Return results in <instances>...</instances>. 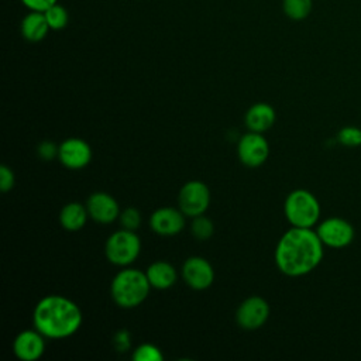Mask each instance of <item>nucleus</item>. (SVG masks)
<instances>
[{
    "label": "nucleus",
    "mask_w": 361,
    "mask_h": 361,
    "mask_svg": "<svg viewBox=\"0 0 361 361\" xmlns=\"http://www.w3.org/2000/svg\"><path fill=\"white\" fill-rule=\"evenodd\" d=\"M324 255V245L316 230L290 227L282 234L275 247V264L281 274L299 278L319 267Z\"/></svg>",
    "instance_id": "f257e3e1"
},
{
    "label": "nucleus",
    "mask_w": 361,
    "mask_h": 361,
    "mask_svg": "<svg viewBox=\"0 0 361 361\" xmlns=\"http://www.w3.org/2000/svg\"><path fill=\"white\" fill-rule=\"evenodd\" d=\"M82 310L71 299L62 295H48L38 300L34 307L32 322L47 338H66L73 336L82 326Z\"/></svg>",
    "instance_id": "f03ea898"
},
{
    "label": "nucleus",
    "mask_w": 361,
    "mask_h": 361,
    "mask_svg": "<svg viewBox=\"0 0 361 361\" xmlns=\"http://www.w3.org/2000/svg\"><path fill=\"white\" fill-rule=\"evenodd\" d=\"M151 283L147 274L137 268L124 267L118 271L110 283V295L113 302L123 309L140 306L148 296Z\"/></svg>",
    "instance_id": "7ed1b4c3"
},
{
    "label": "nucleus",
    "mask_w": 361,
    "mask_h": 361,
    "mask_svg": "<svg viewBox=\"0 0 361 361\" xmlns=\"http://www.w3.org/2000/svg\"><path fill=\"white\" fill-rule=\"evenodd\" d=\"M283 213L292 227L313 228L320 220L322 207L310 190L295 189L285 199Z\"/></svg>",
    "instance_id": "20e7f679"
},
{
    "label": "nucleus",
    "mask_w": 361,
    "mask_h": 361,
    "mask_svg": "<svg viewBox=\"0 0 361 361\" xmlns=\"http://www.w3.org/2000/svg\"><path fill=\"white\" fill-rule=\"evenodd\" d=\"M141 252V240L135 231L120 228L109 235L104 244L107 261L117 267L131 265Z\"/></svg>",
    "instance_id": "39448f33"
},
{
    "label": "nucleus",
    "mask_w": 361,
    "mask_h": 361,
    "mask_svg": "<svg viewBox=\"0 0 361 361\" xmlns=\"http://www.w3.org/2000/svg\"><path fill=\"white\" fill-rule=\"evenodd\" d=\"M316 233L324 247L341 250L348 247L354 237L355 230L353 224L343 217H327L317 223Z\"/></svg>",
    "instance_id": "423d86ee"
},
{
    "label": "nucleus",
    "mask_w": 361,
    "mask_h": 361,
    "mask_svg": "<svg viewBox=\"0 0 361 361\" xmlns=\"http://www.w3.org/2000/svg\"><path fill=\"white\" fill-rule=\"evenodd\" d=\"M210 204V190L202 180H188L179 190L178 207L188 217L204 214Z\"/></svg>",
    "instance_id": "0eeeda50"
},
{
    "label": "nucleus",
    "mask_w": 361,
    "mask_h": 361,
    "mask_svg": "<svg viewBox=\"0 0 361 361\" xmlns=\"http://www.w3.org/2000/svg\"><path fill=\"white\" fill-rule=\"evenodd\" d=\"M237 155L243 165L248 168H258L269 157V144L262 133L248 131L238 140Z\"/></svg>",
    "instance_id": "6e6552de"
},
{
    "label": "nucleus",
    "mask_w": 361,
    "mask_h": 361,
    "mask_svg": "<svg viewBox=\"0 0 361 361\" xmlns=\"http://www.w3.org/2000/svg\"><path fill=\"white\" fill-rule=\"evenodd\" d=\"M269 312V305L264 298L250 296L237 307L235 322L244 330H257L267 323Z\"/></svg>",
    "instance_id": "1a4fd4ad"
},
{
    "label": "nucleus",
    "mask_w": 361,
    "mask_h": 361,
    "mask_svg": "<svg viewBox=\"0 0 361 361\" xmlns=\"http://www.w3.org/2000/svg\"><path fill=\"white\" fill-rule=\"evenodd\" d=\"M182 278L185 283L195 290H204L214 282V269L203 257H189L182 265Z\"/></svg>",
    "instance_id": "9d476101"
},
{
    "label": "nucleus",
    "mask_w": 361,
    "mask_h": 361,
    "mask_svg": "<svg viewBox=\"0 0 361 361\" xmlns=\"http://www.w3.org/2000/svg\"><path fill=\"white\" fill-rule=\"evenodd\" d=\"M58 159L65 168L78 171L90 164L92 148L85 140L71 137L59 144Z\"/></svg>",
    "instance_id": "9b49d317"
},
{
    "label": "nucleus",
    "mask_w": 361,
    "mask_h": 361,
    "mask_svg": "<svg viewBox=\"0 0 361 361\" xmlns=\"http://www.w3.org/2000/svg\"><path fill=\"white\" fill-rule=\"evenodd\" d=\"M185 214L180 209L159 207L149 216V227L154 233L162 237H172L180 233L185 227Z\"/></svg>",
    "instance_id": "f8f14e48"
},
{
    "label": "nucleus",
    "mask_w": 361,
    "mask_h": 361,
    "mask_svg": "<svg viewBox=\"0 0 361 361\" xmlns=\"http://www.w3.org/2000/svg\"><path fill=\"white\" fill-rule=\"evenodd\" d=\"M45 336L35 330L20 331L13 341L14 355L21 361H37L45 351Z\"/></svg>",
    "instance_id": "ddd939ff"
},
{
    "label": "nucleus",
    "mask_w": 361,
    "mask_h": 361,
    "mask_svg": "<svg viewBox=\"0 0 361 361\" xmlns=\"http://www.w3.org/2000/svg\"><path fill=\"white\" fill-rule=\"evenodd\" d=\"M86 209L89 217L96 223L109 224L120 216V206L117 200L106 192H94L86 200Z\"/></svg>",
    "instance_id": "4468645a"
},
{
    "label": "nucleus",
    "mask_w": 361,
    "mask_h": 361,
    "mask_svg": "<svg viewBox=\"0 0 361 361\" xmlns=\"http://www.w3.org/2000/svg\"><path fill=\"white\" fill-rule=\"evenodd\" d=\"M275 120H276V113L274 107L264 102L252 104L245 111V116H244L245 127L254 133H265L274 126Z\"/></svg>",
    "instance_id": "2eb2a0df"
},
{
    "label": "nucleus",
    "mask_w": 361,
    "mask_h": 361,
    "mask_svg": "<svg viewBox=\"0 0 361 361\" xmlns=\"http://www.w3.org/2000/svg\"><path fill=\"white\" fill-rule=\"evenodd\" d=\"M145 274L151 283V288L159 290L172 288L178 279V272L175 267L166 261H155L149 264Z\"/></svg>",
    "instance_id": "dca6fc26"
},
{
    "label": "nucleus",
    "mask_w": 361,
    "mask_h": 361,
    "mask_svg": "<svg viewBox=\"0 0 361 361\" xmlns=\"http://www.w3.org/2000/svg\"><path fill=\"white\" fill-rule=\"evenodd\" d=\"M21 35L30 42L42 41L51 30L42 11H30L21 21Z\"/></svg>",
    "instance_id": "f3484780"
},
{
    "label": "nucleus",
    "mask_w": 361,
    "mask_h": 361,
    "mask_svg": "<svg viewBox=\"0 0 361 361\" xmlns=\"http://www.w3.org/2000/svg\"><path fill=\"white\" fill-rule=\"evenodd\" d=\"M89 213L86 204H80L78 202L66 203L59 212V223L62 228L68 231H78L85 227L87 221Z\"/></svg>",
    "instance_id": "a211bd4d"
},
{
    "label": "nucleus",
    "mask_w": 361,
    "mask_h": 361,
    "mask_svg": "<svg viewBox=\"0 0 361 361\" xmlns=\"http://www.w3.org/2000/svg\"><path fill=\"white\" fill-rule=\"evenodd\" d=\"M312 0H282V8L286 17L295 21L305 20L312 11Z\"/></svg>",
    "instance_id": "6ab92c4d"
},
{
    "label": "nucleus",
    "mask_w": 361,
    "mask_h": 361,
    "mask_svg": "<svg viewBox=\"0 0 361 361\" xmlns=\"http://www.w3.org/2000/svg\"><path fill=\"white\" fill-rule=\"evenodd\" d=\"M44 14H45V18H47V23H48L49 28L54 30V31L63 30L66 27L68 21H69L68 10L63 6L58 4V3H55L54 6L47 8L44 11Z\"/></svg>",
    "instance_id": "aec40b11"
},
{
    "label": "nucleus",
    "mask_w": 361,
    "mask_h": 361,
    "mask_svg": "<svg viewBox=\"0 0 361 361\" xmlns=\"http://www.w3.org/2000/svg\"><path fill=\"white\" fill-rule=\"evenodd\" d=\"M190 231L195 238L197 240H209L213 233H214V224L213 221L206 217L204 214H199L196 217H192V224H190Z\"/></svg>",
    "instance_id": "412c9836"
},
{
    "label": "nucleus",
    "mask_w": 361,
    "mask_h": 361,
    "mask_svg": "<svg viewBox=\"0 0 361 361\" xmlns=\"http://www.w3.org/2000/svg\"><path fill=\"white\" fill-rule=\"evenodd\" d=\"M133 360L134 361H162L164 354L161 350L151 344V343H142L133 351Z\"/></svg>",
    "instance_id": "4be33fe9"
},
{
    "label": "nucleus",
    "mask_w": 361,
    "mask_h": 361,
    "mask_svg": "<svg viewBox=\"0 0 361 361\" xmlns=\"http://www.w3.org/2000/svg\"><path fill=\"white\" fill-rule=\"evenodd\" d=\"M337 140L341 145L355 148L361 145V128L355 126H345L337 133Z\"/></svg>",
    "instance_id": "5701e85b"
},
{
    "label": "nucleus",
    "mask_w": 361,
    "mask_h": 361,
    "mask_svg": "<svg viewBox=\"0 0 361 361\" xmlns=\"http://www.w3.org/2000/svg\"><path fill=\"white\" fill-rule=\"evenodd\" d=\"M121 228L135 231L141 226V213L135 207H126L118 216Z\"/></svg>",
    "instance_id": "b1692460"
},
{
    "label": "nucleus",
    "mask_w": 361,
    "mask_h": 361,
    "mask_svg": "<svg viewBox=\"0 0 361 361\" xmlns=\"http://www.w3.org/2000/svg\"><path fill=\"white\" fill-rule=\"evenodd\" d=\"M58 151H59V145H56L55 142L48 141V140L39 142V145L37 148L38 157L44 161H52V159L58 158Z\"/></svg>",
    "instance_id": "393cba45"
},
{
    "label": "nucleus",
    "mask_w": 361,
    "mask_h": 361,
    "mask_svg": "<svg viewBox=\"0 0 361 361\" xmlns=\"http://www.w3.org/2000/svg\"><path fill=\"white\" fill-rule=\"evenodd\" d=\"M14 183H16V176L13 169L4 164L0 165V190L3 193H7L14 188Z\"/></svg>",
    "instance_id": "a878e982"
},
{
    "label": "nucleus",
    "mask_w": 361,
    "mask_h": 361,
    "mask_svg": "<svg viewBox=\"0 0 361 361\" xmlns=\"http://www.w3.org/2000/svg\"><path fill=\"white\" fill-rule=\"evenodd\" d=\"M21 3L30 11H42L44 13L47 8H49L51 6L58 3V0H21Z\"/></svg>",
    "instance_id": "bb28decb"
}]
</instances>
